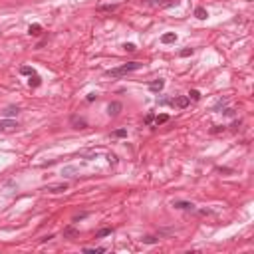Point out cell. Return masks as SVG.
I'll list each match as a JSON object with an SVG mask.
<instances>
[{"instance_id": "cell-1", "label": "cell", "mask_w": 254, "mask_h": 254, "mask_svg": "<svg viewBox=\"0 0 254 254\" xmlns=\"http://www.w3.org/2000/svg\"><path fill=\"white\" fill-rule=\"evenodd\" d=\"M139 68H141V64H139V62H129V64H125V66L109 69L107 75H109V78H121V75H125L129 72H135V69H139Z\"/></svg>"}, {"instance_id": "cell-2", "label": "cell", "mask_w": 254, "mask_h": 254, "mask_svg": "<svg viewBox=\"0 0 254 254\" xmlns=\"http://www.w3.org/2000/svg\"><path fill=\"white\" fill-rule=\"evenodd\" d=\"M16 127H18V123L12 121V119H2L0 121V131H12Z\"/></svg>"}, {"instance_id": "cell-3", "label": "cell", "mask_w": 254, "mask_h": 254, "mask_svg": "<svg viewBox=\"0 0 254 254\" xmlns=\"http://www.w3.org/2000/svg\"><path fill=\"white\" fill-rule=\"evenodd\" d=\"M107 111H109L111 117H117V115H119V111H121V103H119V101H111L109 107H107Z\"/></svg>"}, {"instance_id": "cell-4", "label": "cell", "mask_w": 254, "mask_h": 254, "mask_svg": "<svg viewBox=\"0 0 254 254\" xmlns=\"http://www.w3.org/2000/svg\"><path fill=\"white\" fill-rule=\"evenodd\" d=\"M189 101H191V99H189V95H181V97H177V99H173L171 103L177 105V107H187Z\"/></svg>"}, {"instance_id": "cell-5", "label": "cell", "mask_w": 254, "mask_h": 254, "mask_svg": "<svg viewBox=\"0 0 254 254\" xmlns=\"http://www.w3.org/2000/svg\"><path fill=\"white\" fill-rule=\"evenodd\" d=\"M72 125H75V129H85L88 127V121L82 119V117H78V115H74L72 117Z\"/></svg>"}, {"instance_id": "cell-6", "label": "cell", "mask_w": 254, "mask_h": 254, "mask_svg": "<svg viewBox=\"0 0 254 254\" xmlns=\"http://www.w3.org/2000/svg\"><path fill=\"white\" fill-rule=\"evenodd\" d=\"M173 207L183 208V210H193L194 204H193V203H187V201H175V203H173Z\"/></svg>"}, {"instance_id": "cell-7", "label": "cell", "mask_w": 254, "mask_h": 254, "mask_svg": "<svg viewBox=\"0 0 254 254\" xmlns=\"http://www.w3.org/2000/svg\"><path fill=\"white\" fill-rule=\"evenodd\" d=\"M48 193H64V191H68V185L64 183V185H52V187H48L46 189Z\"/></svg>"}, {"instance_id": "cell-8", "label": "cell", "mask_w": 254, "mask_h": 254, "mask_svg": "<svg viewBox=\"0 0 254 254\" xmlns=\"http://www.w3.org/2000/svg\"><path fill=\"white\" fill-rule=\"evenodd\" d=\"M18 111H20V107H16V105H10L4 109V117H14V115H18Z\"/></svg>"}, {"instance_id": "cell-9", "label": "cell", "mask_w": 254, "mask_h": 254, "mask_svg": "<svg viewBox=\"0 0 254 254\" xmlns=\"http://www.w3.org/2000/svg\"><path fill=\"white\" fill-rule=\"evenodd\" d=\"M163 85H165L163 79H157V82H151V84H149V89H153V91H161V89H163Z\"/></svg>"}, {"instance_id": "cell-10", "label": "cell", "mask_w": 254, "mask_h": 254, "mask_svg": "<svg viewBox=\"0 0 254 254\" xmlns=\"http://www.w3.org/2000/svg\"><path fill=\"white\" fill-rule=\"evenodd\" d=\"M145 4H149V6H173L169 2H163V0H143Z\"/></svg>"}, {"instance_id": "cell-11", "label": "cell", "mask_w": 254, "mask_h": 254, "mask_svg": "<svg viewBox=\"0 0 254 254\" xmlns=\"http://www.w3.org/2000/svg\"><path fill=\"white\" fill-rule=\"evenodd\" d=\"M111 234V228L109 226H105V228H99L95 232V238H103V236H109Z\"/></svg>"}, {"instance_id": "cell-12", "label": "cell", "mask_w": 254, "mask_h": 254, "mask_svg": "<svg viewBox=\"0 0 254 254\" xmlns=\"http://www.w3.org/2000/svg\"><path fill=\"white\" fill-rule=\"evenodd\" d=\"M115 8H117V4H101V6H97L99 12H113Z\"/></svg>"}, {"instance_id": "cell-13", "label": "cell", "mask_w": 254, "mask_h": 254, "mask_svg": "<svg viewBox=\"0 0 254 254\" xmlns=\"http://www.w3.org/2000/svg\"><path fill=\"white\" fill-rule=\"evenodd\" d=\"M177 40V36L173 34V32H169V34H163V38H161V42L163 44H171V42H175Z\"/></svg>"}, {"instance_id": "cell-14", "label": "cell", "mask_w": 254, "mask_h": 254, "mask_svg": "<svg viewBox=\"0 0 254 254\" xmlns=\"http://www.w3.org/2000/svg\"><path fill=\"white\" fill-rule=\"evenodd\" d=\"M194 16H197L199 20H204V18H207V16H208V12H207V10H204V8H201V6H199L197 10H194Z\"/></svg>"}, {"instance_id": "cell-15", "label": "cell", "mask_w": 254, "mask_h": 254, "mask_svg": "<svg viewBox=\"0 0 254 254\" xmlns=\"http://www.w3.org/2000/svg\"><path fill=\"white\" fill-rule=\"evenodd\" d=\"M28 32H30L32 36H40V34H42V26H40V24H32Z\"/></svg>"}, {"instance_id": "cell-16", "label": "cell", "mask_w": 254, "mask_h": 254, "mask_svg": "<svg viewBox=\"0 0 254 254\" xmlns=\"http://www.w3.org/2000/svg\"><path fill=\"white\" fill-rule=\"evenodd\" d=\"M165 121H169V115H167V113H161V115L155 117V123H157V125L159 123H165Z\"/></svg>"}, {"instance_id": "cell-17", "label": "cell", "mask_w": 254, "mask_h": 254, "mask_svg": "<svg viewBox=\"0 0 254 254\" xmlns=\"http://www.w3.org/2000/svg\"><path fill=\"white\" fill-rule=\"evenodd\" d=\"M30 85H32V88H38V85H40V78H38L36 74L30 75Z\"/></svg>"}, {"instance_id": "cell-18", "label": "cell", "mask_w": 254, "mask_h": 254, "mask_svg": "<svg viewBox=\"0 0 254 254\" xmlns=\"http://www.w3.org/2000/svg\"><path fill=\"white\" fill-rule=\"evenodd\" d=\"M127 135V129H115L113 131V137H125Z\"/></svg>"}, {"instance_id": "cell-19", "label": "cell", "mask_w": 254, "mask_h": 254, "mask_svg": "<svg viewBox=\"0 0 254 254\" xmlns=\"http://www.w3.org/2000/svg\"><path fill=\"white\" fill-rule=\"evenodd\" d=\"M189 99H194V101L201 99V93H199L197 89H191V93H189Z\"/></svg>"}, {"instance_id": "cell-20", "label": "cell", "mask_w": 254, "mask_h": 254, "mask_svg": "<svg viewBox=\"0 0 254 254\" xmlns=\"http://www.w3.org/2000/svg\"><path fill=\"white\" fill-rule=\"evenodd\" d=\"M20 72H22L24 75H34V69H32V68H28V66H24L22 69H20Z\"/></svg>"}, {"instance_id": "cell-21", "label": "cell", "mask_w": 254, "mask_h": 254, "mask_svg": "<svg viewBox=\"0 0 254 254\" xmlns=\"http://www.w3.org/2000/svg\"><path fill=\"white\" fill-rule=\"evenodd\" d=\"M191 54H193V50H191V48H185V50H181V52H179V56L187 58V56H191Z\"/></svg>"}, {"instance_id": "cell-22", "label": "cell", "mask_w": 254, "mask_h": 254, "mask_svg": "<svg viewBox=\"0 0 254 254\" xmlns=\"http://www.w3.org/2000/svg\"><path fill=\"white\" fill-rule=\"evenodd\" d=\"M85 252H105V248H101V246H97V248H84Z\"/></svg>"}, {"instance_id": "cell-23", "label": "cell", "mask_w": 254, "mask_h": 254, "mask_svg": "<svg viewBox=\"0 0 254 254\" xmlns=\"http://www.w3.org/2000/svg\"><path fill=\"white\" fill-rule=\"evenodd\" d=\"M143 240L147 242V244H155V242H157V238H155V236H145Z\"/></svg>"}, {"instance_id": "cell-24", "label": "cell", "mask_w": 254, "mask_h": 254, "mask_svg": "<svg viewBox=\"0 0 254 254\" xmlns=\"http://www.w3.org/2000/svg\"><path fill=\"white\" fill-rule=\"evenodd\" d=\"M224 105H226V99H220V101H218V103H217V105H214V111H218V109H220V107H224Z\"/></svg>"}, {"instance_id": "cell-25", "label": "cell", "mask_w": 254, "mask_h": 254, "mask_svg": "<svg viewBox=\"0 0 254 254\" xmlns=\"http://www.w3.org/2000/svg\"><path fill=\"white\" fill-rule=\"evenodd\" d=\"M153 121H155L153 115H147V117H145V123H147V125H149V123H153Z\"/></svg>"}, {"instance_id": "cell-26", "label": "cell", "mask_w": 254, "mask_h": 254, "mask_svg": "<svg viewBox=\"0 0 254 254\" xmlns=\"http://www.w3.org/2000/svg\"><path fill=\"white\" fill-rule=\"evenodd\" d=\"M123 48H125L127 52H133V50H135V46H133V44H125V46H123Z\"/></svg>"}, {"instance_id": "cell-27", "label": "cell", "mask_w": 254, "mask_h": 254, "mask_svg": "<svg viewBox=\"0 0 254 254\" xmlns=\"http://www.w3.org/2000/svg\"><path fill=\"white\" fill-rule=\"evenodd\" d=\"M224 115H234V111H232L230 107H226V109H224Z\"/></svg>"}, {"instance_id": "cell-28", "label": "cell", "mask_w": 254, "mask_h": 254, "mask_svg": "<svg viewBox=\"0 0 254 254\" xmlns=\"http://www.w3.org/2000/svg\"><path fill=\"white\" fill-rule=\"evenodd\" d=\"M109 163H117V157H115V155H109Z\"/></svg>"}]
</instances>
